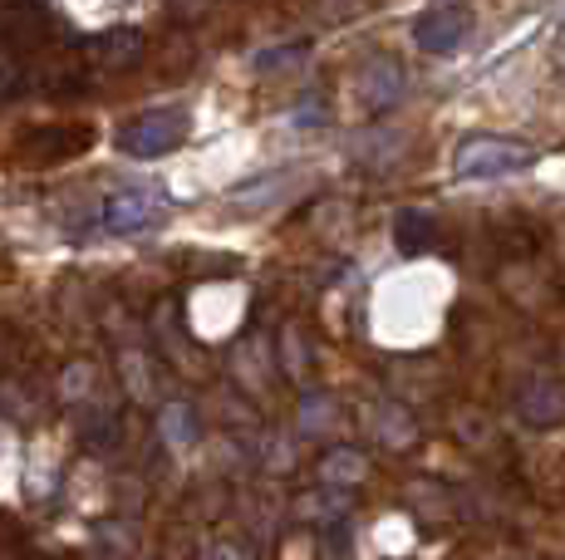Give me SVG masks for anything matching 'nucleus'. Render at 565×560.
<instances>
[{
  "label": "nucleus",
  "instance_id": "3",
  "mask_svg": "<svg viewBox=\"0 0 565 560\" xmlns=\"http://www.w3.org/2000/svg\"><path fill=\"white\" fill-rule=\"evenodd\" d=\"M374 94H369V104H374V109H388V104L398 99V94H404V69H398V64H374Z\"/></svg>",
  "mask_w": 565,
  "mask_h": 560
},
{
  "label": "nucleus",
  "instance_id": "1",
  "mask_svg": "<svg viewBox=\"0 0 565 560\" xmlns=\"http://www.w3.org/2000/svg\"><path fill=\"white\" fill-rule=\"evenodd\" d=\"M531 163H536V148L502 138V133H472L452 153L458 177H512V172H526Z\"/></svg>",
  "mask_w": 565,
  "mask_h": 560
},
{
  "label": "nucleus",
  "instance_id": "2",
  "mask_svg": "<svg viewBox=\"0 0 565 560\" xmlns=\"http://www.w3.org/2000/svg\"><path fill=\"white\" fill-rule=\"evenodd\" d=\"M467 30H472V15H467L462 6H438L413 25V40H418L428 55H452L467 40Z\"/></svg>",
  "mask_w": 565,
  "mask_h": 560
}]
</instances>
